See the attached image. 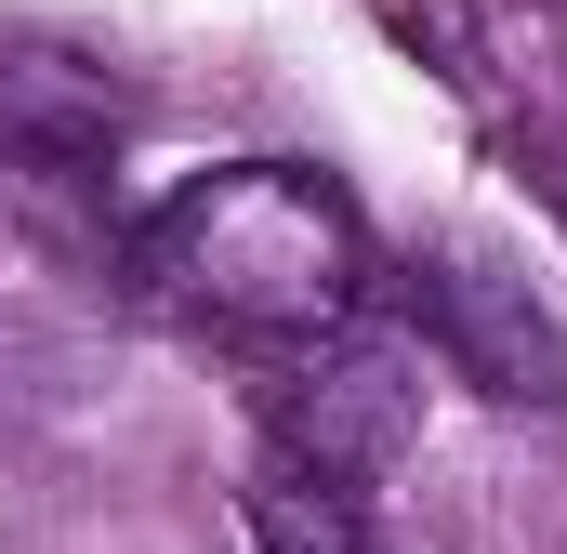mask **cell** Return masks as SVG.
I'll return each mask as SVG.
<instances>
[{
  "label": "cell",
  "mask_w": 567,
  "mask_h": 554,
  "mask_svg": "<svg viewBox=\"0 0 567 554\" xmlns=\"http://www.w3.org/2000/svg\"><path fill=\"white\" fill-rule=\"evenodd\" d=\"M423 317H435V357H449L475 397H502V410H555L567 397V357H555V330H542V304H528V277L435 265L423 277Z\"/></svg>",
  "instance_id": "3"
},
{
  "label": "cell",
  "mask_w": 567,
  "mask_h": 554,
  "mask_svg": "<svg viewBox=\"0 0 567 554\" xmlns=\"http://www.w3.org/2000/svg\"><path fill=\"white\" fill-rule=\"evenodd\" d=\"M133 290L225 343H317L370 304V225L317 158H225L172 185L133 238Z\"/></svg>",
  "instance_id": "1"
},
{
  "label": "cell",
  "mask_w": 567,
  "mask_h": 554,
  "mask_svg": "<svg viewBox=\"0 0 567 554\" xmlns=\"http://www.w3.org/2000/svg\"><path fill=\"white\" fill-rule=\"evenodd\" d=\"M290 357H303V370L265 383V435L317 449V462L357 475V489H383V475L410 462V435H423V357H410V343H370L357 317L317 330V343H290Z\"/></svg>",
  "instance_id": "2"
},
{
  "label": "cell",
  "mask_w": 567,
  "mask_h": 554,
  "mask_svg": "<svg viewBox=\"0 0 567 554\" xmlns=\"http://www.w3.org/2000/svg\"><path fill=\"white\" fill-rule=\"evenodd\" d=\"M238 515H251V542H265V554H370V489H357V475H330V462H317V449H290V435L251 449Z\"/></svg>",
  "instance_id": "4"
}]
</instances>
